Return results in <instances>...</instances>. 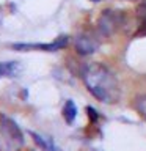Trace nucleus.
<instances>
[{"mask_svg": "<svg viewBox=\"0 0 146 151\" xmlns=\"http://www.w3.org/2000/svg\"><path fill=\"white\" fill-rule=\"evenodd\" d=\"M82 80L88 91L104 104H115L121 98V88L115 73L104 63L91 61L85 65Z\"/></svg>", "mask_w": 146, "mask_h": 151, "instance_id": "1", "label": "nucleus"}, {"mask_svg": "<svg viewBox=\"0 0 146 151\" xmlns=\"http://www.w3.org/2000/svg\"><path fill=\"white\" fill-rule=\"evenodd\" d=\"M24 145V134L9 116L0 113V151H17Z\"/></svg>", "mask_w": 146, "mask_h": 151, "instance_id": "2", "label": "nucleus"}, {"mask_svg": "<svg viewBox=\"0 0 146 151\" xmlns=\"http://www.w3.org/2000/svg\"><path fill=\"white\" fill-rule=\"evenodd\" d=\"M122 22H124V14L121 11L105 9L99 17V32L104 36H110L122 25Z\"/></svg>", "mask_w": 146, "mask_h": 151, "instance_id": "3", "label": "nucleus"}, {"mask_svg": "<svg viewBox=\"0 0 146 151\" xmlns=\"http://www.w3.org/2000/svg\"><path fill=\"white\" fill-rule=\"evenodd\" d=\"M68 44V40L66 36H61L58 38L57 41L54 42H49V44H13L14 49L17 50H22V52H27V50H35V49H39V50H47V52H54V50H58V49H63V47Z\"/></svg>", "mask_w": 146, "mask_h": 151, "instance_id": "4", "label": "nucleus"}, {"mask_svg": "<svg viewBox=\"0 0 146 151\" xmlns=\"http://www.w3.org/2000/svg\"><path fill=\"white\" fill-rule=\"evenodd\" d=\"M74 46H75V50H77L80 55H89V54H93V52L97 50L99 41L94 36L85 33V35H80V36L75 38Z\"/></svg>", "mask_w": 146, "mask_h": 151, "instance_id": "5", "label": "nucleus"}, {"mask_svg": "<svg viewBox=\"0 0 146 151\" xmlns=\"http://www.w3.org/2000/svg\"><path fill=\"white\" fill-rule=\"evenodd\" d=\"M21 71V65L17 61H0V79L16 77Z\"/></svg>", "mask_w": 146, "mask_h": 151, "instance_id": "6", "label": "nucleus"}, {"mask_svg": "<svg viewBox=\"0 0 146 151\" xmlns=\"http://www.w3.org/2000/svg\"><path fill=\"white\" fill-rule=\"evenodd\" d=\"M63 116H64V121L71 124V123L75 121V116H77V107H75V104L71 101H66L64 106H63Z\"/></svg>", "mask_w": 146, "mask_h": 151, "instance_id": "7", "label": "nucleus"}, {"mask_svg": "<svg viewBox=\"0 0 146 151\" xmlns=\"http://www.w3.org/2000/svg\"><path fill=\"white\" fill-rule=\"evenodd\" d=\"M31 135H33V139L36 140V143H39L42 148H44L46 151H57L55 148V145L52 143V142L49 139H44V137H41L39 134H36V132H31Z\"/></svg>", "mask_w": 146, "mask_h": 151, "instance_id": "8", "label": "nucleus"}, {"mask_svg": "<svg viewBox=\"0 0 146 151\" xmlns=\"http://www.w3.org/2000/svg\"><path fill=\"white\" fill-rule=\"evenodd\" d=\"M134 106L137 109V112H138L140 115L146 120V94H140V96H137L135 101H134Z\"/></svg>", "mask_w": 146, "mask_h": 151, "instance_id": "9", "label": "nucleus"}, {"mask_svg": "<svg viewBox=\"0 0 146 151\" xmlns=\"http://www.w3.org/2000/svg\"><path fill=\"white\" fill-rule=\"evenodd\" d=\"M145 35H146V17H145V21L141 22L138 32H137V36H145Z\"/></svg>", "mask_w": 146, "mask_h": 151, "instance_id": "10", "label": "nucleus"}, {"mask_svg": "<svg viewBox=\"0 0 146 151\" xmlns=\"http://www.w3.org/2000/svg\"><path fill=\"white\" fill-rule=\"evenodd\" d=\"M93 2H101V0H93Z\"/></svg>", "mask_w": 146, "mask_h": 151, "instance_id": "11", "label": "nucleus"}]
</instances>
